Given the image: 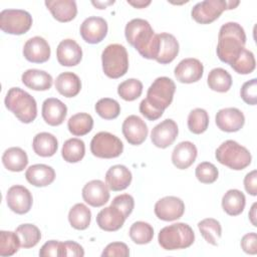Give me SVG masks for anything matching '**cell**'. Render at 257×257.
<instances>
[{
  "label": "cell",
  "mask_w": 257,
  "mask_h": 257,
  "mask_svg": "<svg viewBox=\"0 0 257 257\" xmlns=\"http://www.w3.org/2000/svg\"><path fill=\"white\" fill-rule=\"evenodd\" d=\"M246 34L243 27L237 22H227L219 30L217 55L219 59L231 64L245 48Z\"/></svg>",
  "instance_id": "1"
},
{
  "label": "cell",
  "mask_w": 257,
  "mask_h": 257,
  "mask_svg": "<svg viewBox=\"0 0 257 257\" xmlns=\"http://www.w3.org/2000/svg\"><path fill=\"white\" fill-rule=\"evenodd\" d=\"M126 41L135 47L138 52L147 59H152V48L155 32L151 24L141 18L131 20L124 28Z\"/></svg>",
  "instance_id": "2"
},
{
  "label": "cell",
  "mask_w": 257,
  "mask_h": 257,
  "mask_svg": "<svg viewBox=\"0 0 257 257\" xmlns=\"http://www.w3.org/2000/svg\"><path fill=\"white\" fill-rule=\"evenodd\" d=\"M5 106L21 122L30 123L37 116L36 100L25 90L19 87H11L4 99Z\"/></svg>",
  "instance_id": "3"
},
{
  "label": "cell",
  "mask_w": 257,
  "mask_h": 257,
  "mask_svg": "<svg viewBox=\"0 0 257 257\" xmlns=\"http://www.w3.org/2000/svg\"><path fill=\"white\" fill-rule=\"evenodd\" d=\"M160 246L169 251L186 249L195 241L193 229L186 223H175L164 227L158 236Z\"/></svg>",
  "instance_id": "4"
},
{
  "label": "cell",
  "mask_w": 257,
  "mask_h": 257,
  "mask_svg": "<svg viewBox=\"0 0 257 257\" xmlns=\"http://www.w3.org/2000/svg\"><path fill=\"white\" fill-rule=\"evenodd\" d=\"M215 157L220 164L235 171L244 170L252 161L250 152L233 140L222 143L217 148Z\"/></svg>",
  "instance_id": "5"
},
{
  "label": "cell",
  "mask_w": 257,
  "mask_h": 257,
  "mask_svg": "<svg viewBox=\"0 0 257 257\" xmlns=\"http://www.w3.org/2000/svg\"><path fill=\"white\" fill-rule=\"evenodd\" d=\"M102 70L109 78H119L128 69V54L121 44L113 43L107 45L101 53Z\"/></svg>",
  "instance_id": "6"
},
{
  "label": "cell",
  "mask_w": 257,
  "mask_h": 257,
  "mask_svg": "<svg viewBox=\"0 0 257 257\" xmlns=\"http://www.w3.org/2000/svg\"><path fill=\"white\" fill-rule=\"evenodd\" d=\"M175 90V82L167 76H161L150 85L145 100L156 110L164 113L173 101Z\"/></svg>",
  "instance_id": "7"
},
{
  "label": "cell",
  "mask_w": 257,
  "mask_h": 257,
  "mask_svg": "<svg viewBox=\"0 0 257 257\" xmlns=\"http://www.w3.org/2000/svg\"><path fill=\"white\" fill-rule=\"evenodd\" d=\"M239 3V1L205 0L197 3L192 8L191 15L196 22L201 24H209L218 19L225 10L236 8Z\"/></svg>",
  "instance_id": "8"
},
{
  "label": "cell",
  "mask_w": 257,
  "mask_h": 257,
  "mask_svg": "<svg viewBox=\"0 0 257 257\" xmlns=\"http://www.w3.org/2000/svg\"><path fill=\"white\" fill-rule=\"evenodd\" d=\"M123 151L122 142L108 132H99L93 136L90 142V152L94 157L100 159H113L121 155Z\"/></svg>",
  "instance_id": "9"
},
{
  "label": "cell",
  "mask_w": 257,
  "mask_h": 257,
  "mask_svg": "<svg viewBox=\"0 0 257 257\" xmlns=\"http://www.w3.org/2000/svg\"><path fill=\"white\" fill-rule=\"evenodd\" d=\"M32 25V16L22 9H5L0 13V28L13 35L26 33Z\"/></svg>",
  "instance_id": "10"
},
{
  "label": "cell",
  "mask_w": 257,
  "mask_h": 257,
  "mask_svg": "<svg viewBox=\"0 0 257 257\" xmlns=\"http://www.w3.org/2000/svg\"><path fill=\"white\" fill-rule=\"evenodd\" d=\"M179 53V42L173 34H156L152 48V59L161 64L172 62Z\"/></svg>",
  "instance_id": "11"
},
{
  "label": "cell",
  "mask_w": 257,
  "mask_h": 257,
  "mask_svg": "<svg viewBox=\"0 0 257 257\" xmlns=\"http://www.w3.org/2000/svg\"><path fill=\"white\" fill-rule=\"evenodd\" d=\"M6 202L8 208L19 215L26 214L30 211L33 198L30 191L21 185L10 187L6 194Z\"/></svg>",
  "instance_id": "12"
},
{
  "label": "cell",
  "mask_w": 257,
  "mask_h": 257,
  "mask_svg": "<svg viewBox=\"0 0 257 257\" xmlns=\"http://www.w3.org/2000/svg\"><path fill=\"white\" fill-rule=\"evenodd\" d=\"M185 212V204L182 199L175 196H167L160 199L155 205L156 216L163 221L180 219Z\"/></svg>",
  "instance_id": "13"
},
{
  "label": "cell",
  "mask_w": 257,
  "mask_h": 257,
  "mask_svg": "<svg viewBox=\"0 0 257 257\" xmlns=\"http://www.w3.org/2000/svg\"><path fill=\"white\" fill-rule=\"evenodd\" d=\"M79 32L85 42L96 44L101 42L106 36L107 23L101 17L90 16L81 23Z\"/></svg>",
  "instance_id": "14"
},
{
  "label": "cell",
  "mask_w": 257,
  "mask_h": 257,
  "mask_svg": "<svg viewBox=\"0 0 257 257\" xmlns=\"http://www.w3.org/2000/svg\"><path fill=\"white\" fill-rule=\"evenodd\" d=\"M121 131L127 143L133 146L143 144L149 133L146 122L140 116L135 114L125 117L121 125Z\"/></svg>",
  "instance_id": "15"
},
{
  "label": "cell",
  "mask_w": 257,
  "mask_h": 257,
  "mask_svg": "<svg viewBox=\"0 0 257 257\" xmlns=\"http://www.w3.org/2000/svg\"><path fill=\"white\" fill-rule=\"evenodd\" d=\"M179 134V128L175 120L167 118L157 124L151 133L152 143L160 149H166L173 145Z\"/></svg>",
  "instance_id": "16"
},
{
  "label": "cell",
  "mask_w": 257,
  "mask_h": 257,
  "mask_svg": "<svg viewBox=\"0 0 257 257\" xmlns=\"http://www.w3.org/2000/svg\"><path fill=\"white\" fill-rule=\"evenodd\" d=\"M204 72L202 62L197 58H185L175 67V77L182 83H193L199 81Z\"/></svg>",
  "instance_id": "17"
},
{
  "label": "cell",
  "mask_w": 257,
  "mask_h": 257,
  "mask_svg": "<svg viewBox=\"0 0 257 257\" xmlns=\"http://www.w3.org/2000/svg\"><path fill=\"white\" fill-rule=\"evenodd\" d=\"M215 120L221 131L235 133L243 127L245 116L243 112L236 107H225L217 112Z\"/></svg>",
  "instance_id": "18"
},
{
  "label": "cell",
  "mask_w": 257,
  "mask_h": 257,
  "mask_svg": "<svg viewBox=\"0 0 257 257\" xmlns=\"http://www.w3.org/2000/svg\"><path fill=\"white\" fill-rule=\"evenodd\" d=\"M50 46L48 42L40 36L28 39L23 46V55L26 60L32 63L46 62L50 57Z\"/></svg>",
  "instance_id": "19"
},
{
  "label": "cell",
  "mask_w": 257,
  "mask_h": 257,
  "mask_svg": "<svg viewBox=\"0 0 257 257\" xmlns=\"http://www.w3.org/2000/svg\"><path fill=\"white\" fill-rule=\"evenodd\" d=\"M82 198L91 207H101L109 200L108 187L100 180H92L82 188Z\"/></svg>",
  "instance_id": "20"
},
{
  "label": "cell",
  "mask_w": 257,
  "mask_h": 257,
  "mask_svg": "<svg viewBox=\"0 0 257 257\" xmlns=\"http://www.w3.org/2000/svg\"><path fill=\"white\" fill-rule=\"evenodd\" d=\"M56 57L59 64L63 66H74L81 61L82 50L75 40L67 38L58 44Z\"/></svg>",
  "instance_id": "21"
},
{
  "label": "cell",
  "mask_w": 257,
  "mask_h": 257,
  "mask_svg": "<svg viewBox=\"0 0 257 257\" xmlns=\"http://www.w3.org/2000/svg\"><path fill=\"white\" fill-rule=\"evenodd\" d=\"M41 113L47 124L57 126L64 121L67 114V107L60 99L49 97L43 101Z\"/></svg>",
  "instance_id": "22"
},
{
  "label": "cell",
  "mask_w": 257,
  "mask_h": 257,
  "mask_svg": "<svg viewBox=\"0 0 257 257\" xmlns=\"http://www.w3.org/2000/svg\"><path fill=\"white\" fill-rule=\"evenodd\" d=\"M125 216L116 207L110 205L100 210L96 215V223L100 229L107 232H113L119 230L124 221Z\"/></svg>",
  "instance_id": "23"
},
{
  "label": "cell",
  "mask_w": 257,
  "mask_h": 257,
  "mask_svg": "<svg viewBox=\"0 0 257 257\" xmlns=\"http://www.w3.org/2000/svg\"><path fill=\"white\" fill-rule=\"evenodd\" d=\"M196 146L188 141L179 143L172 153V162L177 169L186 170L191 167L197 158Z\"/></svg>",
  "instance_id": "24"
},
{
  "label": "cell",
  "mask_w": 257,
  "mask_h": 257,
  "mask_svg": "<svg viewBox=\"0 0 257 257\" xmlns=\"http://www.w3.org/2000/svg\"><path fill=\"white\" fill-rule=\"evenodd\" d=\"M132 173L123 165L110 167L105 174V183L109 190L117 192L126 189L132 183Z\"/></svg>",
  "instance_id": "25"
},
{
  "label": "cell",
  "mask_w": 257,
  "mask_h": 257,
  "mask_svg": "<svg viewBox=\"0 0 257 257\" xmlns=\"http://www.w3.org/2000/svg\"><path fill=\"white\" fill-rule=\"evenodd\" d=\"M45 6L59 22H69L77 14L76 2L73 0H47Z\"/></svg>",
  "instance_id": "26"
},
{
  "label": "cell",
  "mask_w": 257,
  "mask_h": 257,
  "mask_svg": "<svg viewBox=\"0 0 257 257\" xmlns=\"http://www.w3.org/2000/svg\"><path fill=\"white\" fill-rule=\"evenodd\" d=\"M25 178L28 183L35 187H46L54 181L55 171L50 166L36 164L26 170Z\"/></svg>",
  "instance_id": "27"
},
{
  "label": "cell",
  "mask_w": 257,
  "mask_h": 257,
  "mask_svg": "<svg viewBox=\"0 0 257 257\" xmlns=\"http://www.w3.org/2000/svg\"><path fill=\"white\" fill-rule=\"evenodd\" d=\"M21 80L28 88L38 91L48 90L53 82L52 76L48 72L40 69H27L23 72Z\"/></svg>",
  "instance_id": "28"
},
{
  "label": "cell",
  "mask_w": 257,
  "mask_h": 257,
  "mask_svg": "<svg viewBox=\"0 0 257 257\" xmlns=\"http://www.w3.org/2000/svg\"><path fill=\"white\" fill-rule=\"evenodd\" d=\"M55 88L61 95L65 97H73L79 93L81 89V81L73 72H62L56 77Z\"/></svg>",
  "instance_id": "29"
},
{
  "label": "cell",
  "mask_w": 257,
  "mask_h": 257,
  "mask_svg": "<svg viewBox=\"0 0 257 257\" xmlns=\"http://www.w3.org/2000/svg\"><path fill=\"white\" fill-rule=\"evenodd\" d=\"M32 147L37 156L48 158L52 157L56 153L58 149V142L52 134L43 132L37 134L33 138Z\"/></svg>",
  "instance_id": "30"
},
{
  "label": "cell",
  "mask_w": 257,
  "mask_h": 257,
  "mask_svg": "<svg viewBox=\"0 0 257 257\" xmlns=\"http://www.w3.org/2000/svg\"><path fill=\"white\" fill-rule=\"evenodd\" d=\"M2 163L8 171L22 172L28 164V157L21 148L12 147L3 153Z\"/></svg>",
  "instance_id": "31"
},
{
  "label": "cell",
  "mask_w": 257,
  "mask_h": 257,
  "mask_svg": "<svg viewBox=\"0 0 257 257\" xmlns=\"http://www.w3.org/2000/svg\"><path fill=\"white\" fill-rule=\"evenodd\" d=\"M245 195L237 189L227 191L222 198V208L230 216L240 215L245 208Z\"/></svg>",
  "instance_id": "32"
},
{
  "label": "cell",
  "mask_w": 257,
  "mask_h": 257,
  "mask_svg": "<svg viewBox=\"0 0 257 257\" xmlns=\"http://www.w3.org/2000/svg\"><path fill=\"white\" fill-rule=\"evenodd\" d=\"M207 83L214 91L227 92L232 86V77L227 70L217 67L209 72Z\"/></svg>",
  "instance_id": "33"
},
{
  "label": "cell",
  "mask_w": 257,
  "mask_h": 257,
  "mask_svg": "<svg viewBox=\"0 0 257 257\" xmlns=\"http://www.w3.org/2000/svg\"><path fill=\"white\" fill-rule=\"evenodd\" d=\"M67 127L73 136H85L93 127V118L86 112L75 113L69 117L67 121Z\"/></svg>",
  "instance_id": "34"
},
{
  "label": "cell",
  "mask_w": 257,
  "mask_h": 257,
  "mask_svg": "<svg viewBox=\"0 0 257 257\" xmlns=\"http://www.w3.org/2000/svg\"><path fill=\"white\" fill-rule=\"evenodd\" d=\"M91 220L90 210L82 203L75 204L68 213V221L71 227L76 230H85Z\"/></svg>",
  "instance_id": "35"
},
{
  "label": "cell",
  "mask_w": 257,
  "mask_h": 257,
  "mask_svg": "<svg viewBox=\"0 0 257 257\" xmlns=\"http://www.w3.org/2000/svg\"><path fill=\"white\" fill-rule=\"evenodd\" d=\"M85 154V145L83 141L72 138L64 142L61 150V156L67 163H78Z\"/></svg>",
  "instance_id": "36"
},
{
  "label": "cell",
  "mask_w": 257,
  "mask_h": 257,
  "mask_svg": "<svg viewBox=\"0 0 257 257\" xmlns=\"http://www.w3.org/2000/svg\"><path fill=\"white\" fill-rule=\"evenodd\" d=\"M199 231L203 238L211 245L217 246L222 235V227L219 221L213 218H206L198 223Z\"/></svg>",
  "instance_id": "37"
},
{
  "label": "cell",
  "mask_w": 257,
  "mask_h": 257,
  "mask_svg": "<svg viewBox=\"0 0 257 257\" xmlns=\"http://www.w3.org/2000/svg\"><path fill=\"white\" fill-rule=\"evenodd\" d=\"M15 232L19 237L21 247L24 249H28L36 246L41 239L40 230L33 224L19 225L16 228Z\"/></svg>",
  "instance_id": "38"
},
{
  "label": "cell",
  "mask_w": 257,
  "mask_h": 257,
  "mask_svg": "<svg viewBox=\"0 0 257 257\" xmlns=\"http://www.w3.org/2000/svg\"><path fill=\"white\" fill-rule=\"evenodd\" d=\"M209 125V114L204 108H195L188 115V128L195 135L203 134Z\"/></svg>",
  "instance_id": "39"
},
{
  "label": "cell",
  "mask_w": 257,
  "mask_h": 257,
  "mask_svg": "<svg viewBox=\"0 0 257 257\" xmlns=\"http://www.w3.org/2000/svg\"><path fill=\"white\" fill-rule=\"evenodd\" d=\"M128 234L131 239L136 244L144 245L150 243L153 240L154 229L149 223L138 221L131 226Z\"/></svg>",
  "instance_id": "40"
},
{
  "label": "cell",
  "mask_w": 257,
  "mask_h": 257,
  "mask_svg": "<svg viewBox=\"0 0 257 257\" xmlns=\"http://www.w3.org/2000/svg\"><path fill=\"white\" fill-rule=\"evenodd\" d=\"M143 92V83L137 78H128L117 86L118 95L126 101L136 100Z\"/></svg>",
  "instance_id": "41"
},
{
  "label": "cell",
  "mask_w": 257,
  "mask_h": 257,
  "mask_svg": "<svg viewBox=\"0 0 257 257\" xmlns=\"http://www.w3.org/2000/svg\"><path fill=\"white\" fill-rule=\"evenodd\" d=\"M230 66L239 74H249L253 72L256 66L254 54L250 50L244 48Z\"/></svg>",
  "instance_id": "42"
},
{
  "label": "cell",
  "mask_w": 257,
  "mask_h": 257,
  "mask_svg": "<svg viewBox=\"0 0 257 257\" xmlns=\"http://www.w3.org/2000/svg\"><path fill=\"white\" fill-rule=\"evenodd\" d=\"M94 109L100 117L104 119H114L120 112V105L115 99L104 97L100 98L95 103Z\"/></svg>",
  "instance_id": "43"
},
{
  "label": "cell",
  "mask_w": 257,
  "mask_h": 257,
  "mask_svg": "<svg viewBox=\"0 0 257 257\" xmlns=\"http://www.w3.org/2000/svg\"><path fill=\"white\" fill-rule=\"evenodd\" d=\"M20 240L16 232L1 231L0 232V255L11 256L15 254L20 247Z\"/></svg>",
  "instance_id": "44"
},
{
  "label": "cell",
  "mask_w": 257,
  "mask_h": 257,
  "mask_svg": "<svg viewBox=\"0 0 257 257\" xmlns=\"http://www.w3.org/2000/svg\"><path fill=\"white\" fill-rule=\"evenodd\" d=\"M195 174L198 181L203 184H212L218 179L219 176L218 169L215 167V165L209 162L200 163L196 168Z\"/></svg>",
  "instance_id": "45"
},
{
  "label": "cell",
  "mask_w": 257,
  "mask_h": 257,
  "mask_svg": "<svg viewBox=\"0 0 257 257\" xmlns=\"http://www.w3.org/2000/svg\"><path fill=\"white\" fill-rule=\"evenodd\" d=\"M240 94L247 104L255 105L257 103V79L252 78L243 83Z\"/></svg>",
  "instance_id": "46"
},
{
  "label": "cell",
  "mask_w": 257,
  "mask_h": 257,
  "mask_svg": "<svg viewBox=\"0 0 257 257\" xmlns=\"http://www.w3.org/2000/svg\"><path fill=\"white\" fill-rule=\"evenodd\" d=\"M112 206L118 208L122 213L123 215L125 216V218H127L133 210H134V207H135V200L134 198L128 195V194H121V195H118L116 196L112 201H111V204Z\"/></svg>",
  "instance_id": "47"
},
{
  "label": "cell",
  "mask_w": 257,
  "mask_h": 257,
  "mask_svg": "<svg viewBox=\"0 0 257 257\" xmlns=\"http://www.w3.org/2000/svg\"><path fill=\"white\" fill-rule=\"evenodd\" d=\"M130 255V250L126 244L122 242H112L109 243L102 251V257H127Z\"/></svg>",
  "instance_id": "48"
},
{
  "label": "cell",
  "mask_w": 257,
  "mask_h": 257,
  "mask_svg": "<svg viewBox=\"0 0 257 257\" xmlns=\"http://www.w3.org/2000/svg\"><path fill=\"white\" fill-rule=\"evenodd\" d=\"M82 257L84 250L82 246L74 241L60 242V257Z\"/></svg>",
  "instance_id": "49"
},
{
  "label": "cell",
  "mask_w": 257,
  "mask_h": 257,
  "mask_svg": "<svg viewBox=\"0 0 257 257\" xmlns=\"http://www.w3.org/2000/svg\"><path fill=\"white\" fill-rule=\"evenodd\" d=\"M241 248L247 254L254 255L257 253V235L255 232L243 236L241 239Z\"/></svg>",
  "instance_id": "50"
},
{
  "label": "cell",
  "mask_w": 257,
  "mask_h": 257,
  "mask_svg": "<svg viewBox=\"0 0 257 257\" xmlns=\"http://www.w3.org/2000/svg\"><path fill=\"white\" fill-rule=\"evenodd\" d=\"M41 257H60V242L56 240L47 241L39 250Z\"/></svg>",
  "instance_id": "51"
},
{
  "label": "cell",
  "mask_w": 257,
  "mask_h": 257,
  "mask_svg": "<svg viewBox=\"0 0 257 257\" xmlns=\"http://www.w3.org/2000/svg\"><path fill=\"white\" fill-rule=\"evenodd\" d=\"M244 187L246 192L251 196L257 195V171L256 170L251 171L245 176Z\"/></svg>",
  "instance_id": "52"
},
{
  "label": "cell",
  "mask_w": 257,
  "mask_h": 257,
  "mask_svg": "<svg viewBox=\"0 0 257 257\" xmlns=\"http://www.w3.org/2000/svg\"><path fill=\"white\" fill-rule=\"evenodd\" d=\"M127 3L132 6H134L135 8H145L147 7L148 5L151 4V1L148 0V1H145V0H137V1H132V0H127Z\"/></svg>",
  "instance_id": "53"
},
{
  "label": "cell",
  "mask_w": 257,
  "mask_h": 257,
  "mask_svg": "<svg viewBox=\"0 0 257 257\" xmlns=\"http://www.w3.org/2000/svg\"><path fill=\"white\" fill-rule=\"evenodd\" d=\"M256 207H257V203H254L251 207V210L249 212V219L252 223L253 226H257V223H256Z\"/></svg>",
  "instance_id": "54"
},
{
  "label": "cell",
  "mask_w": 257,
  "mask_h": 257,
  "mask_svg": "<svg viewBox=\"0 0 257 257\" xmlns=\"http://www.w3.org/2000/svg\"><path fill=\"white\" fill-rule=\"evenodd\" d=\"M92 5H94L96 8L98 9H104L107 5H110V4H113L114 1H108V2H100V1H92L91 2Z\"/></svg>",
  "instance_id": "55"
}]
</instances>
